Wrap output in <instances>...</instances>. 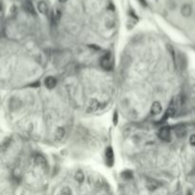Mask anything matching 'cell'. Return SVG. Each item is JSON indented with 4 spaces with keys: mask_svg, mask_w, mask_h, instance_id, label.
Listing matches in <instances>:
<instances>
[{
    "mask_svg": "<svg viewBox=\"0 0 195 195\" xmlns=\"http://www.w3.org/2000/svg\"><path fill=\"white\" fill-rule=\"evenodd\" d=\"M113 58L110 53H106V55L101 57L100 66L102 67L104 70H110V68H113Z\"/></svg>",
    "mask_w": 195,
    "mask_h": 195,
    "instance_id": "6da1fadb",
    "label": "cell"
},
{
    "mask_svg": "<svg viewBox=\"0 0 195 195\" xmlns=\"http://www.w3.org/2000/svg\"><path fill=\"white\" fill-rule=\"evenodd\" d=\"M159 138L165 142H169L171 141V129L168 127H164L159 131Z\"/></svg>",
    "mask_w": 195,
    "mask_h": 195,
    "instance_id": "7a4b0ae2",
    "label": "cell"
},
{
    "mask_svg": "<svg viewBox=\"0 0 195 195\" xmlns=\"http://www.w3.org/2000/svg\"><path fill=\"white\" fill-rule=\"evenodd\" d=\"M106 161L109 167H113V165L114 163V154H113V150L110 147H109L106 150Z\"/></svg>",
    "mask_w": 195,
    "mask_h": 195,
    "instance_id": "3957f363",
    "label": "cell"
},
{
    "mask_svg": "<svg viewBox=\"0 0 195 195\" xmlns=\"http://www.w3.org/2000/svg\"><path fill=\"white\" fill-rule=\"evenodd\" d=\"M162 111V106L160 102H158V101H155V102L152 103V106H151V110H150V113L151 114L153 115H158L160 114Z\"/></svg>",
    "mask_w": 195,
    "mask_h": 195,
    "instance_id": "277c9868",
    "label": "cell"
},
{
    "mask_svg": "<svg viewBox=\"0 0 195 195\" xmlns=\"http://www.w3.org/2000/svg\"><path fill=\"white\" fill-rule=\"evenodd\" d=\"M56 83H57L56 79L55 77H52V76H49V77H47L45 79V86L50 89L55 88V87L56 86Z\"/></svg>",
    "mask_w": 195,
    "mask_h": 195,
    "instance_id": "5b68a950",
    "label": "cell"
},
{
    "mask_svg": "<svg viewBox=\"0 0 195 195\" xmlns=\"http://www.w3.org/2000/svg\"><path fill=\"white\" fill-rule=\"evenodd\" d=\"M191 13H192V8H191L190 5L185 4V5L182 6V8H181V13L183 14V16L189 17V16L191 15Z\"/></svg>",
    "mask_w": 195,
    "mask_h": 195,
    "instance_id": "8992f818",
    "label": "cell"
},
{
    "mask_svg": "<svg viewBox=\"0 0 195 195\" xmlns=\"http://www.w3.org/2000/svg\"><path fill=\"white\" fill-rule=\"evenodd\" d=\"M37 8H38V12L40 13H42V14H47L49 12V7H48V5H47V3L45 1L38 2Z\"/></svg>",
    "mask_w": 195,
    "mask_h": 195,
    "instance_id": "52a82bcc",
    "label": "cell"
},
{
    "mask_svg": "<svg viewBox=\"0 0 195 195\" xmlns=\"http://www.w3.org/2000/svg\"><path fill=\"white\" fill-rule=\"evenodd\" d=\"M34 162H35V164L41 168L47 167V161L42 155H36V156L34 157Z\"/></svg>",
    "mask_w": 195,
    "mask_h": 195,
    "instance_id": "ba28073f",
    "label": "cell"
},
{
    "mask_svg": "<svg viewBox=\"0 0 195 195\" xmlns=\"http://www.w3.org/2000/svg\"><path fill=\"white\" fill-rule=\"evenodd\" d=\"M175 132L179 137H184L187 134V129L183 125H179L175 128Z\"/></svg>",
    "mask_w": 195,
    "mask_h": 195,
    "instance_id": "9c48e42d",
    "label": "cell"
},
{
    "mask_svg": "<svg viewBox=\"0 0 195 195\" xmlns=\"http://www.w3.org/2000/svg\"><path fill=\"white\" fill-rule=\"evenodd\" d=\"M173 113H174V109L172 108V105H171V107L168 108V109L167 110V111L165 113V115L163 116V118H162L161 122H164L165 120H167V119H168L169 117L171 116V115H173Z\"/></svg>",
    "mask_w": 195,
    "mask_h": 195,
    "instance_id": "30bf717a",
    "label": "cell"
},
{
    "mask_svg": "<svg viewBox=\"0 0 195 195\" xmlns=\"http://www.w3.org/2000/svg\"><path fill=\"white\" fill-rule=\"evenodd\" d=\"M74 179L76 180V181H77L78 183L84 182V180H85V175H84V173H83L82 171H78L76 173H75Z\"/></svg>",
    "mask_w": 195,
    "mask_h": 195,
    "instance_id": "8fae6325",
    "label": "cell"
},
{
    "mask_svg": "<svg viewBox=\"0 0 195 195\" xmlns=\"http://www.w3.org/2000/svg\"><path fill=\"white\" fill-rule=\"evenodd\" d=\"M147 187L150 190H155L159 187V183L157 181H154V180H151V181L147 183Z\"/></svg>",
    "mask_w": 195,
    "mask_h": 195,
    "instance_id": "7c38bea8",
    "label": "cell"
},
{
    "mask_svg": "<svg viewBox=\"0 0 195 195\" xmlns=\"http://www.w3.org/2000/svg\"><path fill=\"white\" fill-rule=\"evenodd\" d=\"M65 135V129L63 128H58L55 132V138L57 140H61Z\"/></svg>",
    "mask_w": 195,
    "mask_h": 195,
    "instance_id": "4fadbf2b",
    "label": "cell"
},
{
    "mask_svg": "<svg viewBox=\"0 0 195 195\" xmlns=\"http://www.w3.org/2000/svg\"><path fill=\"white\" fill-rule=\"evenodd\" d=\"M25 10H26L28 13L35 14V10L34 9V7H32L31 2H26V4H25Z\"/></svg>",
    "mask_w": 195,
    "mask_h": 195,
    "instance_id": "5bb4252c",
    "label": "cell"
},
{
    "mask_svg": "<svg viewBox=\"0 0 195 195\" xmlns=\"http://www.w3.org/2000/svg\"><path fill=\"white\" fill-rule=\"evenodd\" d=\"M59 195H71V189L68 187H65L61 189Z\"/></svg>",
    "mask_w": 195,
    "mask_h": 195,
    "instance_id": "9a60e30c",
    "label": "cell"
},
{
    "mask_svg": "<svg viewBox=\"0 0 195 195\" xmlns=\"http://www.w3.org/2000/svg\"><path fill=\"white\" fill-rule=\"evenodd\" d=\"M123 177H124V178H127V179L131 178V177H132V172L131 171H125L124 173H123Z\"/></svg>",
    "mask_w": 195,
    "mask_h": 195,
    "instance_id": "2e32d148",
    "label": "cell"
},
{
    "mask_svg": "<svg viewBox=\"0 0 195 195\" xmlns=\"http://www.w3.org/2000/svg\"><path fill=\"white\" fill-rule=\"evenodd\" d=\"M189 144L192 147H195V134H192L189 138Z\"/></svg>",
    "mask_w": 195,
    "mask_h": 195,
    "instance_id": "e0dca14e",
    "label": "cell"
},
{
    "mask_svg": "<svg viewBox=\"0 0 195 195\" xmlns=\"http://www.w3.org/2000/svg\"><path fill=\"white\" fill-rule=\"evenodd\" d=\"M113 123L115 125L117 124V113H114V116H113Z\"/></svg>",
    "mask_w": 195,
    "mask_h": 195,
    "instance_id": "ac0fdd59",
    "label": "cell"
},
{
    "mask_svg": "<svg viewBox=\"0 0 195 195\" xmlns=\"http://www.w3.org/2000/svg\"><path fill=\"white\" fill-rule=\"evenodd\" d=\"M139 1L141 2V4H142V5L147 6V1H146V0H139Z\"/></svg>",
    "mask_w": 195,
    "mask_h": 195,
    "instance_id": "d6986e66",
    "label": "cell"
},
{
    "mask_svg": "<svg viewBox=\"0 0 195 195\" xmlns=\"http://www.w3.org/2000/svg\"><path fill=\"white\" fill-rule=\"evenodd\" d=\"M58 1H59L60 3H65V2H67L68 0H58Z\"/></svg>",
    "mask_w": 195,
    "mask_h": 195,
    "instance_id": "ffe728a7",
    "label": "cell"
},
{
    "mask_svg": "<svg viewBox=\"0 0 195 195\" xmlns=\"http://www.w3.org/2000/svg\"><path fill=\"white\" fill-rule=\"evenodd\" d=\"M187 195H192V193H191L190 191H187Z\"/></svg>",
    "mask_w": 195,
    "mask_h": 195,
    "instance_id": "44dd1931",
    "label": "cell"
}]
</instances>
